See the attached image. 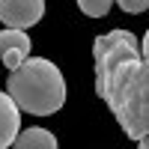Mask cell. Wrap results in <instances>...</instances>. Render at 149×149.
<instances>
[{"instance_id":"cell-1","label":"cell","mask_w":149,"mask_h":149,"mask_svg":"<svg viewBox=\"0 0 149 149\" xmlns=\"http://www.w3.org/2000/svg\"><path fill=\"white\" fill-rule=\"evenodd\" d=\"M95 93L131 140L149 137V60L128 30H110L93 42Z\"/></svg>"},{"instance_id":"cell-2","label":"cell","mask_w":149,"mask_h":149,"mask_svg":"<svg viewBox=\"0 0 149 149\" xmlns=\"http://www.w3.org/2000/svg\"><path fill=\"white\" fill-rule=\"evenodd\" d=\"M6 93L24 113L51 116L66 104V78L51 60L30 57L21 69L9 72Z\"/></svg>"},{"instance_id":"cell-3","label":"cell","mask_w":149,"mask_h":149,"mask_svg":"<svg viewBox=\"0 0 149 149\" xmlns=\"http://www.w3.org/2000/svg\"><path fill=\"white\" fill-rule=\"evenodd\" d=\"M45 15V0H0V21L12 30H27Z\"/></svg>"},{"instance_id":"cell-4","label":"cell","mask_w":149,"mask_h":149,"mask_svg":"<svg viewBox=\"0 0 149 149\" xmlns=\"http://www.w3.org/2000/svg\"><path fill=\"white\" fill-rule=\"evenodd\" d=\"M30 48H33V42L24 30H12V27L0 30V60L9 72L21 69L30 60Z\"/></svg>"},{"instance_id":"cell-5","label":"cell","mask_w":149,"mask_h":149,"mask_svg":"<svg viewBox=\"0 0 149 149\" xmlns=\"http://www.w3.org/2000/svg\"><path fill=\"white\" fill-rule=\"evenodd\" d=\"M21 134V107L12 102L9 93H0V149L15 146Z\"/></svg>"},{"instance_id":"cell-6","label":"cell","mask_w":149,"mask_h":149,"mask_svg":"<svg viewBox=\"0 0 149 149\" xmlns=\"http://www.w3.org/2000/svg\"><path fill=\"white\" fill-rule=\"evenodd\" d=\"M15 149H57V137L48 128H24L15 140Z\"/></svg>"},{"instance_id":"cell-7","label":"cell","mask_w":149,"mask_h":149,"mask_svg":"<svg viewBox=\"0 0 149 149\" xmlns=\"http://www.w3.org/2000/svg\"><path fill=\"white\" fill-rule=\"evenodd\" d=\"M78 6L90 18H104L110 12V6H113V0H78Z\"/></svg>"},{"instance_id":"cell-8","label":"cell","mask_w":149,"mask_h":149,"mask_svg":"<svg viewBox=\"0 0 149 149\" xmlns=\"http://www.w3.org/2000/svg\"><path fill=\"white\" fill-rule=\"evenodd\" d=\"M116 3L125 12H131V15H140L143 9H149V0H116Z\"/></svg>"},{"instance_id":"cell-9","label":"cell","mask_w":149,"mask_h":149,"mask_svg":"<svg viewBox=\"0 0 149 149\" xmlns=\"http://www.w3.org/2000/svg\"><path fill=\"white\" fill-rule=\"evenodd\" d=\"M140 48H143V60H149V30H146V36H143V42H140Z\"/></svg>"},{"instance_id":"cell-10","label":"cell","mask_w":149,"mask_h":149,"mask_svg":"<svg viewBox=\"0 0 149 149\" xmlns=\"http://www.w3.org/2000/svg\"><path fill=\"white\" fill-rule=\"evenodd\" d=\"M140 149H149V137H143V140H140Z\"/></svg>"}]
</instances>
